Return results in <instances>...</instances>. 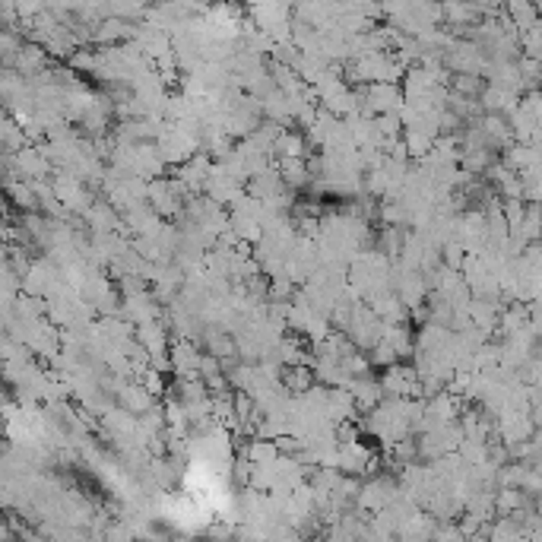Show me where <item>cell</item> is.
<instances>
[{
    "instance_id": "277c9868",
    "label": "cell",
    "mask_w": 542,
    "mask_h": 542,
    "mask_svg": "<svg viewBox=\"0 0 542 542\" xmlns=\"http://www.w3.org/2000/svg\"><path fill=\"white\" fill-rule=\"evenodd\" d=\"M222 374H225L222 362H219L216 355H206L203 352V358H200V377H203V381H213V377H222Z\"/></svg>"
},
{
    "instance_id": "6da1fadb",
    "label": "cell",
    "mask_w": 542,
    "mask_h": 542,
    "mask_svg": "<svg viewBox=\"0 0 542 542\" xmlns=\"http://www.w3.org/2000/svg\"><path fill=\"white\" fill-rule=\"evenodd\" d=\"M314 368L311 365H295V368H282V374H279V384L286 387V393H292V396H305V393H311L314 390Z\"/></svg>"
},
{
    "instance_id": "7a4b0ae2",
    "label": "cell",
    "mask_w": 542,
    "mask_h": 542,
    "mask_svg": "<svg viewBox=\"0 0 542 542\" xmlns=\"http://www.w3.org/2000/svg\"><path fill=\"white\" fill-rule=\"evenodd\" d=\"M137 384H143V387H146L156 400H159V396H168V387H172V384L165 381V374H162L159 368H153V365H149V368L137 377Z\"/></svg>"
},
{
    "instance_id": "5b68a950",
    "label": "cell",
    "mask_w": 542,
    "mask_h": 542,
    "mask_svg": "<svg viewBox=\"0 0 542 542\" xmlns=\"http://www.w3.org/2000/svg\"><path fill=\"white\" fill-rule=\"evenodd\" d=\"M460 260H463V248H460V244H447V248H444V263L450 270H457Z\"/></svg>"
},
{
    "instance_id": "8992f818",
    "label": "cell",
    "mask_w": 542,
    "mask_h": 542,
    "mask_svg": "<svg viewBox=\"0 0 542 542\" xmlns=\"http://www.w3.org/2000/svg\"><path fill=\"white\" fill-rule=\"evenodd\" d=\"M539 254H542V241H539Z\"/></svg>"
},
{
    "instance_id": "3957f363",
    "label": "cell",
    "mask_w": 542,
    "mask_h": 542,
    "mask_svg": "<svg viewBox=\"0 0 542 542\" xmlns=\"http://www.w3.org/2000/svg\"><path fill=\"white\" fill-rule=\"evenodd\" d=\"M368 362H371V368H381V371H387V368H393V365H400V355H396V349L390 343H377L374 349L368 352Z\"/></svg>"
}]
</instances>
